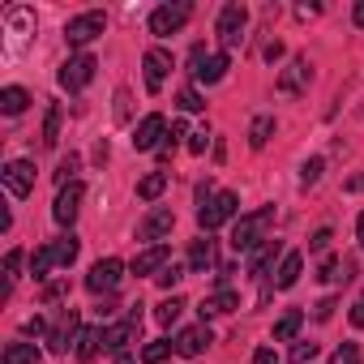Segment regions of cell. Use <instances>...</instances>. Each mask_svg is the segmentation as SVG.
I'll list each match as a JSON object with an SVG mask.
<instances>
[{
    "mask_svg": "<svg viewBox=\"0 0 364 364\" xmlns=\"http://www.w3.org/2000/svg\"><path fill=\"white\" fill-rule=\"evenodd\" d=\"M270 223H274V206H262L253 215H240V223L232 228V249L236 253H253L257 245H266Z\"/></svg>",
    "mask_w": 364,
    "mask_h": 364,
    "instance_id": "obj_1",
    "label": "cell"
},
{
    "mask_svg": "<svg viewBox=\"0 0 364 364\" xmlns=\"http://www.w3.org/2000/svg\"><path fill=\"white\" fill-rule=\"evenodd\" d=\"M236 210H240L236 193H215V198H206V202L198 206V223H202V232H215V228H223L228 219H236Z\"/></svg>",
    "mask_w": 364,
    "mask_h": 364,
    "instance_id": "obj_2",
    "label": "cell"
},
{
    "mask_svg": "<svg viewBox=\"0 0 364 364\" xmlns=\"http://www.w3.org/2000/svg\"><path fill=\"white\" fill-rule=\"evenodd\" d=\"M103 31H107V18H103L99 9H90V14H77V18L65 26V39H69V48H86V43H95Z\"/></svg>",
    "mask_w": 364,
    "mask_h": 364,
    "instance_id": "obj_3",
    "label": "cell"
},
{
    "mask_svg": "<svg viewBox=\"0 0 364 364\" xmlns=\"http://www.w3.org/2000/svg\"><path fill=\"white\" fill-rule=\"evenodd\" d=\"M120 279H124V266H120L116 257H103V262H95V266H90L86 287H90L95 296H112V291L120 287Z\"/></svg>",
    "mask_w": 364,
    "mask_h": 364,
    "instance_id": "obj_4",
    "label": "cell"
},
{
    "mask_svg": "<svg viewBox=\"0 0 364 364\" xmlns=\"http://www.w3.org/2000/svg\"><path fill=\"white\" fill-rule=\"evenodd\" d=\"M245 31H249L245 5H228V9L219 14V43H223V48H240V43H245Z\"/></svg>",
    "mask_w": 364,
    "mask_h": 364,
    "instance_id": "obj_5",
    "label": "cell"
},
{
    "mask_svg": "<svg viewBox=\"0 0 364 364\" xmlns=\"http://www.w3.org/2000/svg\"><path fill=\"white\" fill-rule=\"evenodd\" d=\"M228 69H232L228 52H215V56H206L202 48H193V77H198L202 86H215V82H223V77H228Z\"/></svg>",
    "mask_w": 364,
    "mask_h": 364,
    "instance_id": "obj_6",
    "label": "cell"
},
{
    "mask_svg": "<svg viewBox=\"0 0 364 364\" xmlns=\"http://www.w3.org/2000/svg\"><path fill=\"white\" fill-rule=\"evenodd\" d=\"M189 14H193V5H159L154 14H150V35H176L180 26L189 22Z\"/></svg>",
    "mask_w": 364,
    "mask_h": 364,
    "instance_id": "obj_7",
    "label": "cell"
},
{
    "mask_svg": "<svg viewBox=\"0 0 364 364\" xmlns=\"http://www.w3.org/2000/svg\"><path fill=\"white\" fill-rule=\"evenodd\" d=\"M141 304H133V313L124 317V321H116V326H107L103 330V347L107 351H116V355H124V347L137 338V326H141V313H137Z\"/></svg>",
    "mask_w": 364,
    "mask_h": 364,
    "instance_id": "obj_8",
    "label": "cell"
},
{
    "mask_svg": "<svg viewBox=\"0 0 364 364\" xmlns=\"http://www.w3.org/2000/svg\"><path fill=\"white\" fill-rule=\"evenodd\" d=\"M0 180H5V189H9L14 198H26V193L35 189V163H26V159H14V163H5Z\"/></svg>",
    "mask_w": 364,
    "mask_h": 364,
    "instance_id": "obj_9",
    "label": "cell"
},
{
    "mask_svg": "<svg viewBox=\"0 0 364 364\" xmlns=\"http://www.w3.org/2000/svg\"><path fill=\"white\" fill-rule=\"evenodd\" d=\"M95 69H99L95 56H86V52L73 56V60H65V69H60V86H65V90H86L90 77H95Z\"/></svg>",
    "mask_w": 364,
    "mask_h": 364,
    "instance_id": "obj_10",
    "label": "cell"
},
{
    "mask_svg": "<svg viewBox=\"0 0 364 364\" xmlns=\"http://www.w3.org/2000/svg\"><path fill=\"white\" fill-rule=\"evenodd\" d=\"M82 198H86V189L77 185V180H73V185H65V189L56 193V206H52V219H56L60 228H69V223L77 219V210H82Z\"/></svg>",
    "mask_w": 364,
    "mask_h": 364,
    "instance_id": "obj_11",
    "label": "cell"
},
{
    "mask_svg": "<svg viewBox=\"0 0 364 364\" xmlns=\"http://www.w3.org/2000/svg\"><path fill=\"white\" fill-rule=\"evenodd\" d=\"M141 69H146V90H150V95H159V90H163V82H167L171 56H167L163 48H150V52H146V60H141Z\"/></svg>",
    "mask_w": 364,
    "mask_h": 364,
    "instance_id": "obj_12",
    "label": "cell"
},
{
    "mask_svg": "<svg viewBox=\"0 0 364 364\" xmlns=\"http://www.w3.org/2000/svg\"><path fill=\"white\" fill-rule=\"evenodd\" d=\"M163 137H167V120H163L159 112H150V116L137 124L133 146H137V150H159V146H163Z\"/></svg>",
    "mask_w": 364,
    "mask_h": 364,
    "instance_id": "obj_13",
    "label": "cell"
},
{
    "mask_svg": "<svg viewBox=\"0 0 364 364\" xmlns=\"http://www.w3.org/2000/svg\"><path fill=\"white\" fill-rule=\"evenodd\" d=\"M77 338V309H60L56 313V321H52V334H48V343H52V351H69V343Z\"/></svg>",
    "mask_w": 364,
    "mask_h": 364,
    "instance_id": "obj_14",
    "label": "cell"
},
{
    "mask_svg": "<svg viewBox=\"0 0 364 364\" xmlns=\"http://www.w3.org/2000/svg\"><path fill=\"white\" fill-rule=\"evenodd\" d=\"M171 223H176V215L159 206V210H150V215L141 219V228H137V236H141V240H150V245H159V240H163V236L171 232Z\"/></svg>",
    "mask_w": 364,
    "mask_h": 364,
    "instance_id": "obj_15",
    "label": "cell"
},
{
    "mask_svg": "<svg viewBox=\"0 0 364 364\" xmlns=\"http://www.w3.org/2000/svg\"><path fill=\"white\" fill-rule=\"evenodd\" d=\"M210 343H215V338H210V330H206V326H189V330H180V338H176V351L193 360V355H202Z\"/></svg>",
    "mask_w": 364,
    "mask_h": 364,
    "instance_id": "obj_16",
    "label": "cell"
},
{
    "mask_svg": "<svg viewBox=\"0 0 364 364\" xmlns=\"http://www.w3.org/2000/svg\"><path fill=\"white\" fill-rule=\"evenodd\" d=\"M304 86H309V60H304V56H296V60L279 73V90H283V95H300Z\"/></svg>",
    "mask_w": 364,
    "mask_h": 364,
    "instance_id": "obj_17",
    "label": "cell"
},
{
    "mask_svg": "<svg viewBox=\"0 0 364 364\" xmlns=\"http://www.w3.org/2000/svg\"><path fill=\"white\" fill-rule=\"evenodd\" d=\"M167 257H171L167 245H150V249H141V253L133 257V274H159V270L167 266Z\"/></svg>",
    "mask_w": 364,
    "mask_h": 364,
    "instance_id": "obj_18",
    "label": "cell"
},
{
    "mask_svg": "<svg viewBox=\"0 0 364 364\" xmlns=\"http://www.w3.org/2000/svg\"><path fill=\"white\" fill-rule=\"evenodd\" d=\"M232 309H240V296L232 287H223V291H215V296L202 300V317H219V313H232Z\"/></svg>",
    "mask_w": 364,
    "mask_h": 364,
    "instance_id": "obj_19",
    "label": "cell"
},
{
    "mask_svg": "<svg viewBox=\"0 0 364 364\" xmlns=\"http://www.w3.org/2000/svg\"><path fill=\"white\" fill-rule=\"evenodd\" d=\"M300 270H304V257L300 253H283V262H279V279H274V287H296L300 283Z\"/></svg>",
    "mask_w": 364,
    "mask_h": 364,
    "instance_id": "obj_20",
    "label": "cell"
},
{
    "mask_svg": "<svg viewBox=\"0 0 364 364\" xmlns=\"http://www.w3.org/2000/svg\"><path fill=\"white\" fill-rule=\"evenodd\" d=\"M26 107H31V95L22 86H5V90H0V112H5V116H22Z\"/></svg>",
    "mask_w": 364,
    "mask_h": 364,
    "instance_id": "obj_21",
    "label": "cell"
},
{
    "mask_svg": "<svg viewBox=\"0 0 364 364\" xmlns=\"http://www.w3.org/2000/svg\"><path fill=\"white\" fill-rule=\"evenodd\" d=\"M274 257H279V240H266V245H257V249L249 253V274H266Z\"/></svg>",
    "mask_w": 364,
    "mask_h": 364,
    "instance_id": "obj_22",
    "label": "cell"
},
{
    "mask_svg": "<svg viewBox=\"0 0 364 364\" xmlns=\"http://www.w3.org/2000/svg\"><path fill=\"white\" fill-rule=\"evenodd\" d=\"M300 326H304V313H300V309L283 313V317L274 321V343H291V338L300 334Z\"/></svg>",
    "mask_w": 364,
    "mask_h": 364,
    "instance_id": "obj_23",
    "label": "cell"
},
{
    "mask_svg": "<svg viewBox=\"0 0 364 364\" xmlns=\"http://www.w3.org/2000/svg\"><path fill=\"white\" fill-rule=\"evenodd\" d=\"M215 266V240H193V249H189V270H210Z\"/></svg>",
    "mask_w": 364,
    "mask_h": 364,
    "instance_id": "obj_24",
    "label": "cell"
},
{
    "mask_svg": "<svg viewBox=\"0 0 364 364\" xmlns=\"http://www.w3.org/2000/svg\"><path fill=\"white\" fill-rule=\"evenodd\" d=\"M99 347H103V330H95V326H90V330H82V334H77V347H73V351H77V360H95V355H99Z\"/></svg>",
    "mask_w": 364,
    "mask_h": 364,
    "instance_id": "obj_25",
    "label": "cell"
},
{
    "mask_svg": "<svg viewBox=\"0 0 364 364\" xmlns=\"http://www.w3.org/2000/svg\"><path fill=\"white\" fill-rule=\"evenodd\" d=\"M270 137H274V116H257V120L249 124V146H253V150H262Z\"/></svg>",
    "mask_w": 364,
    "mask_h": 364,
    "instance_id": "obj_26",
    "label": "cell"
},
{
    "mask_svg": "<svg viewBox=\"0 0 364 364\" xmlns=\"http://www.w3.org/2000/svg\"><path fill=\"white\" fill-rule=\"evenodd\" d=\"M5 364H39V347L35 343H9L5 347Z\"/></svg>",
    "mask_w": 364,
    "mask_h": 364,
    "instance_id": "obj_27",
    "label": "cell"
},
{
    "mask_svg": "<svg viewBox=\"0 0 364 364\" xmlns=\"http://www.w3.org/2000/svg\"><path fill=\"white\" fill-rule=\"evenodd\" d=\"M163 189H167V176H163V171H150V176H141V185H137V198H141V202H154Z\"/></svg>",
    "mask_w": 364,
    "mask_h": 364,
    "instance_id": "obj_28",
    "label": "cell"
},
{
    "mask_svg": "<svg viewBox=\"0 0 364 364\" xmlns=\"http://www.w3.org/2000/svg\"><path fill=\"white\" fill-rule=\"evenodd\" d=\"M52 249H56V266H73V262H77V249H82V245H77V236H60V240H56Z\"/></svg>",
    "mask_w": 364,
    "mask_h": 364,
    "instance_id": "obj_29",
    "label": "cell"
},
{
    "mask_svg": "<svg viewBox=\"0 0 364 364\" xmlns=\"http://www.w3.org/2000/svg\"><path fill=\"white\" fill-rule=\"evenodd\" d=\"M52 266H56V249H35V257H31V274H35V279H48Z\"/></svg>",
    "mask_w": 364,
    "mask_h": 364,
    "instance_id": "obj_30",
    "label": "cell"
},
{
    "mask_svg": "<svg viewBox=\"0 0 364 364\" xmlns=\"http://www.w3.org/2000/svg\"><path fill=\"white\" fill-rule=\"evenodd\" d=\"M347 274H351V266H347V262H334V257H326V262H321V274H317V279H321V283H343Z\"/></svg>",
    "mask_w": 364,
    "mask_h": 364,
    "instance_id": "obj_31",
    "label": "cell"
},
{
    "mask_svg": "<svg viewBox=\"0 0 364 364\" xmlns=\"http://www.w3.org/2000/svg\"><path fill=\"white\" fill-rule=\"evenodd\" d=\"M171 347H176V343H167V338H154V343H146V347H141V360H146V364H163V360L171 355Z\"/></svg>",
    "mask_w": 364,
    "mask_h": 364,
    "instance_id": "obj_32",
    "label": "cell"
},
{
    "mask_svg": "<svg viewBox=\"0 0 364 364\" xmlns=\"http://www.w3.org/2000/svg\"><path fill=\"white\" fill-rule=\"evenodd\" d=\"M180 313H185V300H176V296H171V300H163V304L154 309V321H159V326H171Z\"/></svg>",
    "mask_w": 364,
    "mask_h": 364,
    "instance_id": "obj_33",
    "label": "cell"
},
{
    "mask_svg": "<svg viewBox=\"0 0 364 364\" xmlns=\"http://www.w3.org/2000/svg\"><path fill=\"white\" fill-rule=\"evenodd\" d=\"M60 141V107H48V120H43V146H56Z\"/></svg>",
    "mask_w": 364,
    "mask_h": 364,
    "instance_id": "obj_34",
    "label": "cell"
},
{
    "mask_svg": "<svg viewBox=\"0 0 364 364\" xmlns=\"http://www.w3.org/2000/svg\"><path fill=\"white\" fill-rule=\"evenodd\" d=\"M18 270H22V249H9L5 253V291L18 283Z\"/></svg>",
    "mask_w": 364,
    "mask_h": 364,
    "instance_id": "obj_35",
    "label": "cell"
},
{
    "mask_svg": "<svg viewBox=\"0 0 364 364\" xmlns=\"http://www.w3.org/2000/svg\"><path fill=\"white\" fill-rule=\"evenodd\" d=\"M180 279H185V270H180L176 262H167V266H163V270L154 274V283H159V287H167V291H171V287H176Z\"/></svg>",
    "mask_w": 364,
    "mask_h": 364,
    "instance_id": "obj_36",
    "label": "cell"
},
{
    "mask_svg": "<svg viewBox=\"0 0 364 364\" xmlns=\"http://www.w3.org/2000/svg\"><path fill=\"white\" fill-rule=\"evenodd\" d=\"M330 364H360V347H355V343H343V347L330 355Z\"/></svg>",
    "mask_w": 364,
    "mask_h": 364,
    "instance_id": "obj_37",
    "label": "cell"
},
{
    "mask_svg": "<svg viewBox=\"0 0 364 364\" xmlns=\"http://www.w3.org/2000/svg\"><path fill=\"white\" fill-rule=\"evenodd\" d=\"M176 103H180V112H202V107H206V103H202V95H198L193 86H189V90H180V99H176Z\"/></svg>",
    "mask_w": 364,
    "mask_h": 364,
    "instance_id": "obj_38",
    "label": "cell"
},
{
    "mask_svg": "<svg viewBox=\"0 0 364 364\" xmlns=\"http://www.w3.org/2000/svg\"><path fill=\"white\" fill-rule=\"evenodd\" d=\"M317 180H321V159H309V163L300 167V185L309 189V185H317Z\"/></svg>",
    "mask_w": 364,
    "mask_h": 364,
    "instance_id": "obj_39",
    "label": "cell"
},
{
    "mask_svg": "<svg viewBox=\"0 0 364 364\" xmlns=\"http://www.w3.org/2000/svg\"><path fill=\"white\" fill-rule=\"evenodd\" d=\"M313 355H317V343H296L291 347V364H309Z\"/></svg>",
    "mask_w": 364,
    "mask_h": 364,
    "instance_id": "obj_40",
    "label": "cell"
},
{
    "mask_svg": "<svg viewBox=\"0 0 364 364\" xmlns=\"http://www.w3.org/2000/svg\"><path fill=\"white\" fill-rule=\"evenodd\" d=\"M73 171H77V154H69V159L60 163V171H56V180H60V189H65V185H73Z\"/></svg>",
    "mask_w": 364,
    "mask_h": 364,
    "instance_id": "obj_41",
    "label": "cell"
},
{
    "mask_svg": "<svg viewBox=\"0 0 364 364\" xmlns=\"http://www.w3.org/2000/svg\"><path fill=\"white\" fill-rule=\"evenodd\" d=\"M206 146H210V133H206V129L189 133V150H193V154H206Z\"/></svg>",
    "mask_w": 364,
    "mask_h": 364,
    "instance_id": "obj_42",
    "label": "cell"
},
{
    "mask_svg": "<svg viewBox=\"0 0 364 364\" xmlns=\"http://www.w3.org/2000/svg\"><path fill=\"white\" fill-rule=\"evenodd\" d=\"M334 309H338V304H334V300L326 296V300H317V309H313V317H317V321H330V317H334Z\"/></svg>",
    "mask_w": 364,
    "mask_h": 364,
    "instance_id": "obj_43",
    "label": "cell"
},
{
    "mask_svg": "<svg viewBox=\"0 0 364 364\" xmlns=\"http://www.w3.org/2000/svg\"><path fill=\"white\" fill-rule=\"evenodd\" d=\"M326 245H330V228H321V232L309 240V249H313V253H326Z\"/></svg>",
    "mask_w": 364,
    "mask_h": 364,
    "instance_id": "obj_44",
    "label": "cell"
},
{
    "mask_svg": "<svg viewBox=\"0 0 364 364\" xmlns=\"http://www.w3.org/2000/svg\"><path fill=\"white\" fill-rule=\"evenodd\" d=\"M253 364H279V355H274L270 347H257V355H253Z\"/></svg>",
    "mask_w": 364,
    "mask_h": 364,
    "instance_id": "obj_45",
    "label": "cell"
},
{
    "mask_svg": "<svg viewBox=\"0 0 364 364\" xmlns=\"http://www.w3.org/2000/svg\"><path fill=\"white\" fill-rule=\"evenodd\" d=\"M351 326H364V300H360V304H351Z\"/></svg>",
    "mask_w": 364,
    "mask_h": 364,
    "instance_id": "obj_46",
    "label": "cell"
},
{
    "mask_svg": "<svg viewBox=\"0 0 364 364\" xmlns=\"http://www.w3.org/2000/svg\"><path fill=\"white\" fill-rule=\"evenodd\" d=\"M351 18H355V26H364V0L355 5V14H351Z\"/></svg>",
    "mask_w": 364,
    "mask_h": 364,
    "instance_id": "obj_47",
    "label": "cell"
},
{
    "mask_svg": "<svg viewBox=\"0 0 364 364\" xmlns=\"http://www.w3.org/2000/svg\"><path fill=\"white\" fill-rule=\"evenodd\" d=\"M355 236H360V249H364V215L355 219Z\"/></svg>",
    "mask_w": 364,
    "mask_h": 364,
    "instance_id": "obj_48",
    "label": "cell"
},
{
    "mask_svg": "<svg viewBox=\"0 0 364 364\" xmlns=\"http://www.w3.org/2000/svg\"><path fill=\"white\" fill-rule=\"evenodd\" d=\"M116 364H133V355H116Z\"/></svg>",
    "mask_w": 364,
    "mask_h": 364,
    "instance_id": "obj_49",
    "label": "cell"
}]
</instances>
